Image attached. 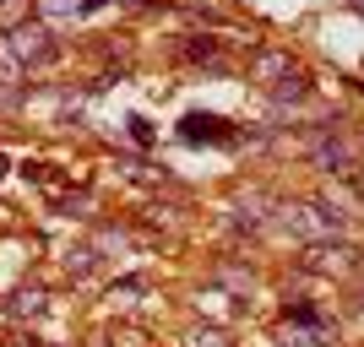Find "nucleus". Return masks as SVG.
Returning <instances> with one entry per match:
<instances>
[{"label": "nucleus", "mask_w": 364, "mask_h": 347, "mask_svg": "<svg viewBox=\"0 0 364 347\" xmlns=\"http://www.w3.org/2000/svg\"><path fill=\"white\" fill-rule=\"evenodd\" d=\"M316 163L326 168V174H353V147L343 136H332V131H326V136L316 141Z\"/></svg>", "instance_id": "obj_4"}, {"label": "nucleus", "mask_w": 364, "mask_h": 347, "mask_svg": "<svg viewBox=\"0 0 364 347\" xmlns=\"http://www.w3.org/2000/svg\"><path fill=\"white\" fill-rule=\"evenodd\" d=\"M283 223H289L294 233H304V239H332V233L348 228V211L316 201V206H283Z\"/></svg>", "instance_id": "obj_2"}, {"label": "nucleus", "mask_w": 364, "mask_h": 347, "mask_svg": "<svg viewBox=\"0 0 364 347\" xmlns=\"http://www.w3.org/2000/svg\"><path fill=\"white\" fill-rule=\"evenodd\" d=\"M6 49H11V60L22 65V76H28L33 65H49L60 55V44H55V33H49L44 22H16V28L6 33Z\"/></svg>", "instance_id": "obj_1"}, {"label": "nucleus", "mask_w": 364, "mask_h": 347, "mask_svg": "<svg viewBox=\"0 0 364 347\" xmlns=\"http://www.w3.org/2000/svg\"><path fill=\"white\" fill-rule=\"evenodd\" d=\"M180 136L185 141H228L223 120H213V114H191V120L180 125Z\"/></svg>", "instance_id": "obj_6"}, {"label": "nucleus", "mask_w": 364, "mask_h": 347, "mask_svg": "<svg viewBox=\"0 0 364 347\" xmlns=\"http://www.w3.org/2000/svg\"><path fill=\"white\" fill-rule=\"evenodd\" d=\"M11 309H22V315L33 309V315H38V309H44V293H16V304H11Z\"/></svg>", "instance_id": "obj_9"}, {"label": "nucleus", "mask_w": 364, "mask_h": 347, "mask_svg": "<svg viewBox=\"0 0 364 347\" xmlns=\"http://www.w3.org/2000/svg\"><path fill=\"white\" fill-rule=\"evenodd\" d=\"M44 16H82L87 11V0H33Z\"/></svg>", "instance_id": "obj_7"}, {"label": "nucleus", "mask_w": 364, "mask_h": 347, "mask_svg": "<svg viewBox=\"0 0 364 347\" xmlns=\"http://www.w3.org/2000/svg\"><path fill=\"white\" fill-rule=\"evenodd\" d=\"M191 347H228V342H223V331H207V336H196Z\"/></svg>", "instance_id": "obj_10"}, {"label": "nucleus", "mask_w": 364, "mask_h": 347, "mask_svg": "<svg viewBox=\"0 0 364 347\" xmlns=\"http://www.w3.org/2000/svg\"><path fill=\"white\" fill-rule=\"evenodd\" d=\"M304 266H310V272H359L364 260H359V250H353V244H310V250H304Z\"/></svg>", "instance_id": "obj_3"}, {"label": "nucleus", "mask_w": 364, "mask_h": 347, "mask_svg": "<svg viewBox=\"0 0 364 347\" xmlns=\"http://www.w3.org/2000/svg\"><path fill=\"white\" fill-rule=\"evenodd\" d=\"M283 342L289 347H321V320L310 315V309H299V326L289 320V326H283Z\"/></svg>", "instance_id": "obj_5"}, {"label": "nucleus", "mask_w": 364, "mask_h": 347, "mask_svg": "<svg viewBox=\"0 0 364 347\" xmlns=\"http://www.w3.org/2000/svg\"><path fill=\"white\" fill-rule=\"evenodd\" d=\"M92 266H98V250H92V244H82V250H71V272H76V277H87Z\"/></svg>", "instance_id": "obj_8"}, {"label": "nucleus", "mask_w": 364, "mask_h": 347, "mask_svg": "<svg viewBox=\"0 0 364 347\" xmlns=\"http://www.w3.org/2000/svg\"><path fill=\"white\" fill-rule=\"evenodd\" d=\"M0 174H6V158H0Z\"/></svg>", "instance_id": "obj_11"}]
</instances>
